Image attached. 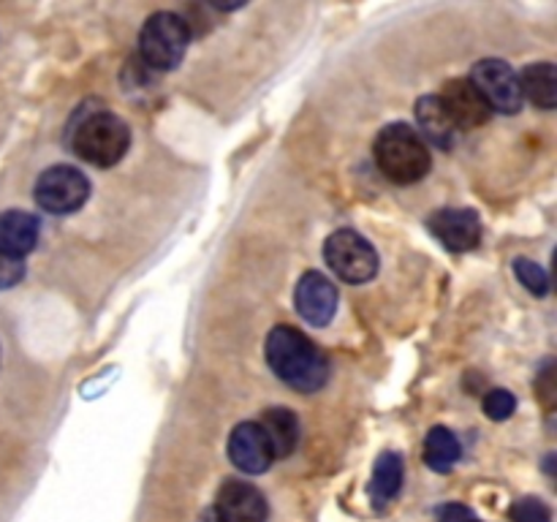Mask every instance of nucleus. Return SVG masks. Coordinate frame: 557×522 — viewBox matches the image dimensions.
<instances>
[{
	"label": "nucleus",
	"instance_id": "nucleus-17",
	"mask_svg": "<svg viewBox=\"0 0 557 522\" xmlns=\"http://www.w3.org/2000/svg\"><path fill=\"white\" fill-rule=\"evenodd\" d=\"M522 98L536 103L539 109H555L557 103V76L553 63H533L520 76Z\"/></svg>",
	"mask_w": 557,
	"mask_h": 522
},
{
	"label": "nucleus",
	"instance_id": "nucleus-13",
	"mask_svg": "<svg viewBox=\"0 0 557 522\" xmlns=\"http://www.w3.org/2000/svg\"><path fill=\"white\" fill-rule=\"evenodd\" d=\"M38 234H41V226L30 212L9 210L0 215V250L3 253L22 259L38 245Z\"/></svg>",
	"mask_w": 557,
	"mask_h": 522
},
{
	"label": "nucleus",
	"instance_id": "nucleus-6",
	"mask_svg": "<svg viewBox=\"0 0 557 522\" xmlns=\"http://www.w3.org/2000/svg\"><path fill=\"white\" fill-rule=\"evenodd\" d=\"M36 204L52 215H69L76 212L90 196V183L85 174L74 166H52L38 177L36 183Z\"/></svg>",
	"mask_w": 557,
	"mask_h": 522
},
{
	"label": "nucleus",
	"instance_id": "nucleus-2",
	"mask_svg": "<svg viewBox=\"0 0 557 522\" xmlns=\"http://www.w3.org/2000/svg\"><path fill=\"white\" fill-rule=\"evenodd\" d=\"M375 163L386 179L397 185H413L430 172L433 156L428 141L406 123H392L375 136Z\"/></svg>",
	"mask_w": 557,
	"mask_h": 522
},
{
	"label": "nucleus",
	"instance_id": "nucleus-3",
	"mask_svg": "<svg viewBox=\"0 0 557 522\" xmlns=\"http://www.w3.org/2000/svg\"><path fill=\"white\" fill-rule=\"evenodd\" d=\"M76 156L92 166H114L125 158L131 147V130L123 123V117L112 112H90L79 123L71 139Z\"/></svg>",
	"mask_w": 557,
	"mask_h": 522
},
{
	"label": "nucleus",
	"instance_id": "nucleus-20",
	"mask_svg": "<svg viewBox=\"0 0 557 522\" xmlns=\"http://www.w3.org/2000/svg\"><path fill=\"white\" fill-rule=\"evenodd\" d=\"M511 522H553V511L544 500L522 498L511 506Z\"/></svg>",
	"mask_w": 557,
	"mask_h": 522
},
{
	"label": "nucleus",
	"instance_id": "nucleus-21",
	"mask_svg": "<svg viewBox=\"0 0 557 522\" xmlns=\"http://www.w3.org/2000/svg\"><path fill=\"white\" fill-rule=\"evenodd\" d=\"M515 408L517 400L509 389H490L487 395H484V413H487L490 419H495V422L509 419L511 413H515Z\"/></svg>",
	"mask_w": 557,
	"mask_h": 522
},
{
	"label": "nucleus",
	"instance_id": "nucleus-22",
	"mask_svg": "<svg viewBox=\"0 0 557 522\" xmlns=\"http://www.w3.org/2000/svg\"><path fill=\"white\" fill-rule=\"evenodd\" d=\"M25 277V261L0 250V288H11Z\"/></svg>",
	"mask_w": 557,
	"mask_h": 522
},
{
	"label": "nucleus",
	"instance_id": "nucleus-9",
	"mask_svg": "<svg viewBox=\"0 0 557 522\" xmlns=\"http://www.w3.org/2000/svg\"><path fill=\"white\" fill-rule=\"evenodd\" d=\"M294 304L310 326H326L337 313L335 283L321 272H305L294 288Z\"/></svg>",
	"mask_w": 557,
	"mask_h": 522
},
{
	"label": "nucleus",
	"instance_id": "nucleus-1",
	"mask_svg": "<svg viewBox=\"0 0 557 522\" xmlns=\"http://www.w3.org/2000/svg\"><path fill=\"white\" fill-rule=\"evenodd\" d=\"M267 362L277 378L305 395L319 391L330 378V359L297 326L281 324L267 335Z\"/></svg>",
	"mask_w": 557,
	"mask_h": 522
},
{
	"label": "nucleus",
	"instance_id": "nucleus-12",
	"mask_svg": "<svg viewBox=\"0 0 557 522\" xmlns=\"http://www.w3.org/2000/svg\"><path fill=\"white\" fill-rule=\"evenodd\" d=\"M441 103L449 112V117L455 120V125L460 130L479 128L490 120L493 109L487 107V101L482 98V92L473 87L471 79H451L446 82L444 90H441Z\"/></svg>",
	"mask_w": 557,
	"mask_h": 522
},
{
	"label": "nucleus",
	"instance_id": "nucleus-19",
	"mask_svg": "<svg viewBox=\"0 0 557 522\" xmlns=\"http://www.w3.org/2000/svg\"><path fill=\"white\" fill-rule=\"evenodd\" d=\"M515 272H517V277H520L522 286H525L531 294H536V297H544V294L549 291L547 272H544L542 266L536 264V261L517 259L515 261Z\"/></svg>",
	"mask_w": 557,
	"mask_h": 522
},
{
	"label": "nucleus",
	"instance_id": "nucleus-5",
	"mask_svg": "<svg viewBox=\"0 0 557 522\" xmlns=\"http://www.w3.org/2000/svg\"><path fill=\"white\" fill-rule=\"evenodd\" d=\"M324 259L330 270L346 283H368L379 272V253L373 245L354 228H341L324 245Z\"/></svg>",
	"mask_w": 557,
	"mask_h": 522
},
{
	"label": "nucleus",
	"instance_id": "nucleus-15",
	"mask_svg": "<svg viewBox=\"0 0 557 522\" xmlns=\"http://www.w3.org/2000/svg\"><path fill=\"white\" fill-rule=\"evenodd\" d=\"M259 427L264 430L267 444H270L275 460H283V457H288L297 449L299 422L294 417V411H288V408H270V411H264Z\"/></svg>",
	"mask_w": 557,
	"mask_h": 522
},
{
	"label": "nucleus",
	"instance_id": "nucleus-4",
	"mask_svg": "<svg viewBox=\"0 0 557 522\" xmlns=\"http://www.w3.org/2000/svg\"><path fill=\"white\" fill-rule=\"evenodd\" d=\"M190 30L188 22L172 11H158L141 25L139 54L150 69L172 71L188 52Z\"/></svg>",
	"mask_w": 557,
	"mask_h": 522
},
{
	"label": "nucleus",
	"instance_id": "nucleus-8",
	"mask_svg": "<svg viewBox=\"0 0 557 522\" xmlns=\"http://www.w3.org/2000/svg\"><path fill=\"white\" fill-rule=\"evenodd\" d=\"M267 498L259 487L243 478H228L218 489L215 520L218 522H267Z\"/></svg>",
	"mask_w": 557,
	"mask_h": 522
},
{
	"label": "nucleus",
	"instance_id": "nucleus-18",
	"mask_svg": "<svg viewBox=\"0 0 557 522\" xmlns=\"http://www.w3.org/2000/svg\"><path fill=\"white\" fill-rule=\"evenodd\" d=\"M460 455L462 446L449 427H433L428 433V438H424V462L433 471H451L457 465V460H460Z\"/></svg>",
	"mask_w": 557,
	"mask_h": 522
},
{
	"label": "nucleus",
	"instance_id": "nucleus-7",
	"mask_svg": "<svg viewBox=\"0 0 557 522\" xmlns=\"http://www.w3.org/2000/svg\"><path fill=\"white\" fill-rule=\"evenodd\" d=\"M468 79L473 82V87L482 92L487 107L495 109V112L517 114L522 109V101H525V98H522L520 90V76L511 71V65L506 63V60H479Z\"/></svg>",
	"mask_w": 557,
	"mask_h": 522
},
{
	"label": "nucleus",
	"instance_id": "nucleus-11",
	"mask_svg": "<svg viewBox=\"0 0 557 522\" xmlns=\"http://www.w3.org/2000/svg\"><path fill=\"white\" fill-rule=\"evenodd\" d=\"M228 460L243 473H264L272 465V449L259 422H239L228 435Z\"/></svg>",
	"mask_w": 557,
	"mask_h": 522
},
{
	"label": "nucleus",
	"instance_id": "nucleus-10",
	"mask_svg": "<svg viewBox=\"0 0 557 522\" xmlns=\"http://www.w3.org/2000/svg\"><path fill=\"white\" fill-rule=\"evenodd\" d=\"M428 228L433 232L435 239H441V245L455 253H466L473 250L482 239V223L473 210H460V207H451V210H438L428 221Z\"/></svg>",
	"mask_w": 557,
	"mask_h": 522
},
{
	"label": "nucleus",
	"instance_id": "nucleus-16",
	"mask_svg": "<svg viewBox=\"0 0 557 522\" xmlns=\"http://www.w3.org/2000/svg\"><path fill=\"white\" fill-rule=\"evenodd\" d=\"M403 478H406L403 457L397 455V451H384V455L375 460L373 478H370V498H373V504L379 506V509L400 495Z\"/></svg>",
	"mask_w": 557,
	"mask_h": 522
},
{
	"label": "nucleus",
	"instance_id": "nucleus-14",
	"mask_svg": "<svg viewBox=\"0 0 557 522\" xmlns=\"http://www.w3.org/2000/svg\"><path fill=\"white\" fill-rule=\"evenodd\" d=\"M417 123L422 128V139L433 141L441 150H449L455 145L460 128L455 125V120L449 117V112L444 109L438 96H424L417 101Z\"/></svg>",
	"mask_w": 557,
	"mask_h": 522
},
{
	"label": "nucleus",
	"instance_id": "nucleus-23",
	"mask_svg": "<svg viewBox=\"0 0 557 522\" xmlns=\"http://www.w3.org/2000/svg\"><path fill=\"white\" fill-rule=\"evenodd\" d=\"M438 522H482L468 506L462 504H444L438 509Z\"/></svg>",
	"mask_w": 557,
	"mask_h": 522
}]
</instances>
